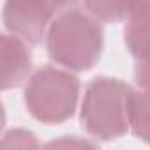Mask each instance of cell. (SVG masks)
<instances>
[{
  "mask_svg": "<svg viewBox=\"0 0 150 150\" xmlns=\"http://www.w3.org/2000/svg\"><path fill=\"white\" fill-rule=\"evenodd\" d=\"M50 58L72 72L92 69L104 50V32L101 21L87 9H64L50 25L46 34Z\"/></svg>",
  "mask_w": 150,
  "mask_h": 150,
  "instance_id": "cell-1",
  "label": "cell"
},
{
  "mask_svg": "<svg viewBox=\"0 0 150 150\" xmlns=\"http://www.w3.org/2000/svg\"><path fill=\"white\" fill-rule=\"evenodd\" d=\"M132 88L118 78H94L81 101V125L96 141H111L129 131V97Z\"/></svg>",
  "mask_w": 150,
  "mask_h": 150,
  "instance_id": "cell-2",
  "label": "cell"
},
{
  "mask_svg": "<svg viewBox=\"0 0 150 150\" xmlns=\"http://www.w3.org/2000/svg\"><path fill=\"white\" fill-rule=\"evenodd\" d=\"M80 81L74 72L60 65L37 69L25 83L23 101L27 111L46 125L69 120L78 106Z\"/></svg>",
  "mask_w": 150,
  "mask_h": 150,
  "instance_id": "cell-3",
  "label": "cell"
},
{
  "mask_svg": "<svg viewBox=\"0 0 150 150\" xmlns=\"http://www.w3.org/2000/svg\"><path fill=\"white\" fill-rule=\"evenodd\" d=\"M2 20L9 34L37 44L46 39L55 20V6L50 0H6Z\"/></svg>",
  "mask_w": 150,
  "mask_h": 150,
  "instance_id": "cell-4",
  "label": "cell"
},
{
  "mask_svg": "<svg viewBox=\"0 0 150 150\" xmlns=\"http://www.w3.org/2000/svg\"><path fill=\"white\" fill-rule=\"evenodd\" d=\"M0 60H2L4 90L27 83L32 71V55L27 41L9 32L4 34L0 39Z\"/></svg>",
  "mask_w": 150,
  "mask_h": 150,
  "instance_id": "cell-5",
  "label": "cell"
},
{
  "mask_svg": "<svg viewBox=\"0 0 150 150\" xmlns=\"http://www.w3.org/2000/svg\"><path fill=\"white\" fill-rule=\"evenodd\" d=\"M129 131L141 139L150 143V92L132 90L129 97Z\"/></svg>",
  "mask_w": 150,
  "mask_h": 150,
  "instance_id": "cell-6",
  "label": "cell"
},
{
  "mask_svg": "<svg viewBox=\"0 0 150 150\" xmlns=\"http://www.w3.org/2000/svg\"><path fill=\"white\" fill-rule=\"evenodd\" d=\"M124 41L136 60H150V16L127 20Z\"/></svg>",
  "mask_w": 150,
  "mask_h": 150,
  "instance_id": "cell-7",
  "label": "cell"
},
{
  "mask_svg": "<svg viewBox=\"0 0 150 150\" xmlns=\"http://www.w3.org/2000/svg\"><path fill=\"white\" fill-rule=\"evenodd\" d=\"M85 9L101 23H118L125 20L127 0H85Z\"/></svg>",
  "mask_w": 150,
  "mask_h": 150,
  "instance_id": "cell-8",
  "label": "cell"
},
{
  "mask_svg": "<svg viewBox=\"0 0 150 150\" xmlns=\"http://www.w3.org/2000/svg\"><path fill=\"white\" fill-rule=\"evenodd\" d=\"M2 148H35L39 141L32 131L27 129H11L2 136Z\"/></svg>",
  "mask_w": 150,
  "mask_h": 150,
  "instance_id": "cell-9",
  "label": "cell"
},
{
  "mask_svg": "<svg viewBox=\"0 0 150 150\" xmlns=\"http://www.w3.org/2000/svg\"><path fill=\"white\" fill-rule=\"evenodd\" d=\"M90 138V136H88ZM88 138H80V136H64L60 139L50 141L46 146H64V148H96L99 141H92Z\"/></svg>",
  "mask_w": 150,
  "mask_h": 150,
  "instance_id": "cell-10",
  "label": "cell"
},
{
  "mask_svg": "<svg viewBox=\"0 0 150 150\" xmlns=\"http://www.w3.org/2000/svg\"><path fill=\"white\" fill-rule=\"evenodd\" d=\"M143 16H150V0H127L125 21Z\"/></svg>",
  "mask_w": 150,
  "mask_h": 150,
  "instance_id": "cell-11",
  "label": "cell"
},
{
  "mask_svg": "<svg viewBox=\"0 0 150 150\" xmlns=\"http://www.w3.org/2000/svg\"><path fill=\"white\" fill-rule=\"evenodd\" d=\"M134 80L141 90L150 92V60H138L134 67Z\"/></svg>",
  "mask_w": 150,
  "mask_h": 150,
  "instance_id": "cell-12",
  "label": "cell"
},
{
  "mask_svg": "<svg viewBox=\"0 0 150 150\" xmlns=\"http://www.w3.org/2000/svg\"><path fill=\"white\" fill-rule=\"evenodd\" d=\"M50 2L55 6V9H69L76 4L78 0H50Z\"/></svg>",
  "mask_w": 150,
  "mask_h": 150,
  "instance_id": "cell-13",
  "label": "cell"
}]
</instances>
